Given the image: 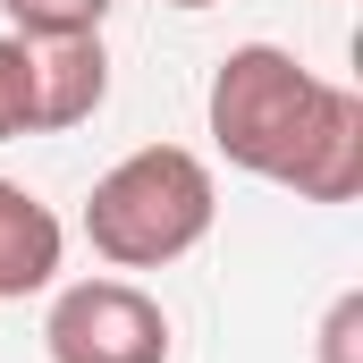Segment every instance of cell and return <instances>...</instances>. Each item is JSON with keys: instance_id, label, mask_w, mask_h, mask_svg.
I'll use <instances>...</instances> for the list:
<instances>
[{"instance_id": "obj_1", "label": "cell", "mask_w": 363, "mask_h": 363, "mask_svg": "<svg viewBox=\"0 0 363 363\" xmlns=\"http://www.w3.org/2000/svg\"><path fill=\"white\" fill-rule=\"evenodd\" d=\"M220 220V178L186 144H135L85 194V237L110 271H169Z\"/></svg>"}, {"instance_id": "obj_2", "label": "cell", "mask_w": 363, "mask_h": 363, "mask_svg": "<svg viewBox=\"0 0 363 363\" xmlns=\"http://www.w3.org/2000/svg\"><path fill=\"white\" fill-rule=\"evenodd\" d=\"M313 101H321V77H313L296 51H279V43H237V51L211 68L203 127H211V144H220L228 169L279 186L296 135H304V118H313Z\"/></svg>"}, {"instance_id": "obj_3", "label": "cell", "mask_w": 363, "mask_h": 363, "mask_svg": "<svg viewBox=\"0 0 363 363\" xmlns=\"http://www.w3.org/2000/svg\"><path fill=\"white\" fill-rule=\"evenodd\" d=\"M169 313L135 279H68L43 313L51 363H169Z\"/></svg>"}, {"instance_id": "obj_4", "label": "cell", "mask_w": 363, "mask_h": 363, "mask_svg": "<svg viewBox=\"0 0 363 363\" xmlns=\"http://www.w3.org/2000/svg\"><path fill=\"white\" fill-rule=\"evenodd\" d=\"M279 186L304 194V203H355L363 194V93L355 85L321 77V101H313V118H304Z\"/></svg>"}, {"instance_id": "obj_5", "label": "cell", "mask_w": 363, "mask_h": 363, "mask_svg": "<svg viewBox=\"0 0 363 363\" xmlns=\"http://www.w3.org/2000/svg\"><path fill=\"white\" fill-rule=\"evenodd\" d=\"M110 101V51L101 34H51L34 43V135H68Z\"/></svg>"}, {"instance_id": "obj_6", "label": "cell", "mask_w": 363, "mask_h": 363, "mask_svg": "<svg viewBox=\"0 0 363 363\" xmlns=\"http://www.w3.org/2000/svg\"><path fill=\"white\" fill-rule=\"evenodd\" d=\"M60 262H68L60 211H51L34 186L0 178V304H26V296L60 287Z\"/></svg>"}, {"instance_id": "obj_7", "label": "cell", "mask_w": 363, "mask_h": 363, "mask_svg": "<svg viewBox=\"0 0 363 363\" xmlns=\"http://www.w3.org/2000/svg\"><path fill=\"white\" fill-rule=\"evenodd\" d=\"M110 9H118V0H0L9 34H26V43H51V34H101Z\"/></svg>"}, {"instance_id": "obj_8", "label": "cell", "mask_w": 363, "mask_h": 363, "mask_svg": "<svg viewBox=\"0 0 363 363\" xmlns=\"http://www.w3.org/2000/svg\"><path fill=\"white\" fill-rule=\"evenodd\" d=\"M34 135V43L0 34V144Z\"/></svg>"}, {"instance_id": "obj_9", "label": "cell", "mask_w": 363, "mask_h": 363, "mask_svg": "<svg viewBox=\"0 0 363 363\" xmlns=\"http://www.w3.org/2000/svg\"><path fill=\"white\" fill-rule=\"evenodd\" d=\"M321 363H363V287H347L321 313Z\"/></svg>"}, {"instance_id": "obj_10", "label": "cell", "mask_w": 363, "mask_h": 363, "mask_svg": "<svg viewBox=\"0 0 363 363\" xmlns=\"http://www.w3.org/2000/svg\"><path fill=\"white\" fill-rule=\"evenodd\" d=\"M161 9H220V0H161Z\"/></svg>"}]
</instances>
